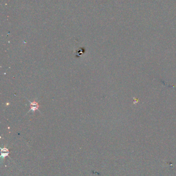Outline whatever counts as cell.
Wrapping results in <instances>:
<instances>
[{
    "label": "cell",
    "instance_id": "obj_1",
    "mask_svg": "<svg viewBox=\"0 0 176 176\" xmlns=\"http://www.w3.org/2000/svg\"><path fill=\"white\" fill-rule=\"evenodd\" d=\"M28 101L31 103V109L29 110V112L32 111H35L36 110H38V108L39 107V105H38V103H37L36 101H33V102H31L30 100Z\"/></svg>",
    "mask_w": 176,
    "mask_h": 176
}]
</instances>
